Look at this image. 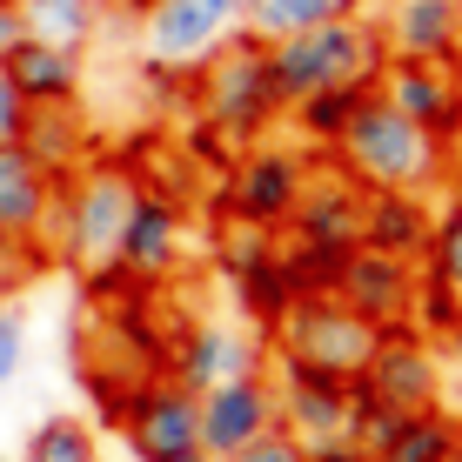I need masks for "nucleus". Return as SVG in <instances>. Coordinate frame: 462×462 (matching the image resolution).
<instances>
[{"instance_id":"18","label":"nucleus","mask_w":462,"mask_h":462,"mask_svg":"<svg viewBox=\"0 0 462 462\" xmlns=\"http://www.w3.org/2000/svg\"><path fill=\"white\" fill-rule=\"evenodd\" d=\"M429 221H436V215L422 208V195H402V188L362 195V248L416 262V254L429 248Z\"/></svg>"},{"instance_id":"14","label":"nucleus","mask_w":462,"mask_h":462,"mask_svg":"<svg viewBox=\"0 0 462 462\" xmlns=\"http://www.w3.org/2000/svg\"><path fill=\"white\" fill-rule=\"evenodd\" d=\"M375 94L395 107V115H409L416 127H429V134H449V115H456V74L442 68V60H389V68L375 74Z\"/></svg>"},{"instance_id":"7","label":"nucleus","mask_w":462,"mask_h":462,"mask_svg":"<svg viewBox=\"0 0 462 462\" xmlns=\"http://www.w3.org/2000/svg\"><path fill=\"white\" fill-rule=\"evenodd\" d=\"M416 262H402V254H375V248H348L336 282H328V295L348 301V309L362 315V322L375 328H409V315H416Z\"/></svg>"},{"instance_id":"27","label":"nucleus","mask_w":462,"mask_h":462,"mask_svg":"<svg viewBox=\"0 0 462 462\" xmlns=\"http://www.w3.org/2000/svg\"><path fill=\"white\" fill-rule=\"evenodd\" d=\"M362 94H369V88H322V94H309V101H295L289 115L301 121V134H309V141H336L342 121L362 107Z\"/></svg>"},{"instance_id":"29","label":"nucleus","mask_w":462,"mask_h":462,"mask_svg":"<svg viewBox=\"0 0 462 462\" xmlns=\"http://www.w3.org/2000/svg\"><path fill=\"white\" fill-rule=\"evenodd\" d=\"M34 268H41V254L21 242V235H7L0 228V301H7L21 282H34Z\"/></svg>"},{"instance_id":"9","label":"nucleus","mask_w":462,"mask_h":462,"mask_svg":"<svg viewBox=\"0 0 462 462\" xmlns=\"http://www.w3.org/2000/svg\"><path fill=\"white\" fill-rule=\"evenodd\" d=\"M275 416L295 442H336L348 436V416H356V382L322 375V369H301V362H282L275 382Z\"/></svg>"},{"instance_id":"10","label":"nucleus","mask_w":462,"mask_h":462,"mask_svg":"<svg viewBox=\"0 0 462 462\" xmlns=\"http://www.w3.org/2000/svg\"><path fill=\"white\" fill-rule=\"evenodd\" d=\"M301 188H309V168H301V154L289 148H254L242 174H235V188H228V208L242 228H289V215H295V201H301Z\"/></svg>"},{"instance_id":"15","label":"nucleus","mask_w":462,"mask_h":462,"mask_svg":"<svg viewBox=\"0 0 462 462\" xmlns=\"http://www.w3.org/2000/svg\"><path fill=\"white\" fill-rule=\"evenodd\" d=\"M228 14L215 7V0H154L148 7V47L154 60H168V68H181V60H208L221 41H228Z\"/></svg>"},{"instance_id":"2","label":"nucleus","mask_w":462,"mask_h":462,"mask_svg":"<svg viewBox=\"0 0 462 462\" xmlns=\"http://www.w3.org/2000/svg\"><path fill=\"white\" fill-rule=\"evenodd\" d=\"M336 148L342 174L362 188V195H382V188H402V195H416L429 174L442 168V148L429 127H416L409 115H395L389 101L369 88L362 94V107L342 121V134L328 141Z\"/></svg>"},{"instance_id":"22","label":"nucleus","mask_w":462,"mask_h":462,"mask_svg":"<svg viewBox=\"0 0 462 462\" xmlns=\"http://www.w3.org/2000/svg\"><path fill=\"white\" fill-rule=\"evenodd\" d=\"M242 369H254V362H248V348L235 336H221V328H195L188 348H181V362H174V382L201 395V389H215L221 375H242Z\"/></svg>"},{"instance_id":"34","label":"nucleus","mask_w":462,"mask_h":462,"mask_svg":"<svg viewBox=\"0 0 462 462\" xmlns=\"http://www.w3.org/2000/svg\"><path fill=\"white\" fill-rule=\"evenodd\" d=\"M449 356L462 362V309H456V322H449Z\"/></svg>"},{"instance_id":"13","label":"nucleus","mask_w":462,"mask_h":462,"mask_svg":"<svg viewBox=\"0 0 462 462\" xmlns=\"http://www.w3.org/2000/svg\"><path fill=\"white\" fill-rule=\"evenodd\" d=\"M289 228H295L301 248H322V254L362 248V188L356 181H309Z\"/></svg>"},{"instance_id":"5","label":"nucleus","mask_w":462,"mask_h":462,"mask_svg":"<svg viewBox=\"0 0 462 462\" xmlns=\"http://www.w3.org/2000/svg\"><path fill=\"white\" fill-rule=\"evenodd\" d=\"M195 409H201V449H208L215 462H228L235 449H248V442H262L268 429H282L275 416V382L268 375H221L215 389H201L195 395Z\"/></svg>"},{"instance_id":"31","label":"nucleus","mask_w":462,"mask_h":462,"mask_svg":"<svg viewBox=\"0 0 462 462\" xmlns=\"http://www.w3.org/2000/svg\"><path fill=\"white\" fill-rule=\"evenodd\" d=\"M21 121H27V101L14 94L7 74H0V141H21Z\"/></svg>"},{"instance_id":"6","label":"nucleus","mask_w":462,"mask_h":462,"mask_svg":"<svg viewBox=\"0 0 462 462\" xmlns=\"http://www.w3.org/2000/svg\"><path fill=\"white\" fill-rule=\"evenodd\" d=\"M356 395H369L375 409H402V416L436 409V395H442L436 348H422L409 328H382L375 356L362 362V375H356Z\"/></svg>"},{"instance_id":"16","label":"nucleus","mask_w":462,"mask_h":462,"mask_svg":"<svg viewBox=\"0 0 462 462\" xmlns=\"http://www.w3.org/2000/svg\"><path fill=\"white\" fill-rule=\"evenodd\" d=\"M174 262H181V208L162 201V195H134V215L121 228L115 268H127L134 282H162Z\"/></svg>"},{"instance_id":"28","label":"nucleus","mask_w":462,"mask_h":462,"mask_svg":"<svg viewBox=\"0 0 462 462\" xmlns=\"http://www.w3.org/2000/svg\"><path fill=\"white\" fill-rule=\"evenodd\" d=\"M21 362H27V315L14 301H0V389L21 375Z\"/></svg>"},{"instance_id":"8","label":"nucleus","mask_w":462,"mask_h":462,"mask_svg":"<svg viewBox=\"0 0 462 462\" xmlns=\"http://www.w3.org/2000/svg\"><path fill=\"white\" fill-rule=\"evenodd\" d=\"M68 195H74V248H68V262H81V268H94V275H107L141 188L127 181L121 168H94V174H81V181H68Z\"/></svg>"},{"instance_id":"21","label":"nucleus","mask_w":462,"mask_h":462,"mask_svg":"<svg viewBox=\"0 0 462 462\" xmlns=\"http://www.w3.org/2000/svg\"><path fill=\"white\" fill-rule=\"evenodd\" d=\"M342 14H362V0H248L242 27L254 41H282V34H301V27L342 21Z\"/></svg>"},{"instance_id":"17","label":"nucleus","mask_w":462,"mask_h":462,"mask_svg":"<svg viewBox=\"0 0 462 462\" xmlns=\"http://www.w3.org/2000/svg\"><path fill=\"white\" fill-rule=\"evenodd\" d=\"M0 74L14 81V94L27 107H74V94H81V54L54 47V41H34V34L0 60Z\"/></svg>"},{"instance_id":"4","label":"nucleus","mask_w":462,"mask_h":462,"mask_svg":"<svg viewBox=\"0 0 462 462\" xmlns=\"http://www.w3.org/2000/svg\"><path fill=\"white\" fill-rule=\"evenodd\" d=\"M201 107H208V121H215L228 141H254L268 121L282 115V107H275V88H268V68H262V41H254V34L221 41L215 54H208V74H201Z\"/></svg>"},{"instance_id":"1","label":"nucleus","mask_w":462,"mask_h":462,"mask_svg":"<svg viewBox=\"0 0 462 462\" xmlns=\"http://www.w3.org/2000/svg\"><path fill=\"white\" fill-rule=\"evenodd\" d=\"M262 68H268V88H275V107H295V101H309V94H322V88H375L382 34L362 14H342V21L262 41Z\"/></svg>"},{"instance_id":"35","label":"nucleus","mask_w":462,"mask_h":462,"mask_svg":"<svg viewBox=\"0 0 462 462\" xmlns=\"http://www.w3.org/2000/svg\"><path fill=\"white\" fill-rule=\"evenodd\" d=\"M162 462H215L208 449H181V456H162Z\"/></svg>"},{"instance_id":"32","label":"nucleus","mask_w":462,"mask_h":462,"mask_svg":"<svg viewBox=\"0 0 462 462\" xmlns=\"http://www.w3.org/2000/svg\"><path fill=\"white\" fill-rule=\"evenodd\" d=\"M21 41H27V14H21V0H0V60H7Z\"/></svg>"},{"instance_id":"11","label":"nucleus","mask_w":462,"mask_h":462,"mask_svg":"<svg viewBox=\"0 0 462 462\" xmlns=\"http://www.w3.org/2000/svg\"><path fill=\"white\" fill-rule=\"evenodd\" d=\"M127 449L141 462H162V456H181V449H201V409H195V389L181 382H154L148 395L127 402Z\"/></svg>"},{"instance_id":"3","label":"nucleus","mask_w":462,"mask_h":462,"mask_svg":"<svg viewBox=\"0 0 462 462\" xmlns=\"http://www.w3.org/2000/svg\"><path fill=\"white\" fill-rule=\"evenodd\" d=\"M275 336H282V362H301V369H322V375H342L356 382L362 362L375 356V322H362L348 301L336 295H295L289 309L275 315Z\"/></svg>"},{"instance_id":"23","label":"nucleus","mask_w":462,"mask_h":462,"mask_svg":"<svg viewBox=\"0 0 462 462\" xmlns=\"http://www.w3.org/2000/svg\"><path fill=\"white\" fill-rule=\"evenodd\" d=\"M369 462H456V422L442 409H416Z\"/></svg>"},{"instance_id":"36","label":"nucleus","mask_w":462,"mask_h":462,"mask_svg":"<svg viewBox=\"0 0 462 462\" xmlns=\"http://www.w3.org/2000/svg\"><path fill=\"white\" fill-rule=\"evenodd\" d=\"M215 7L228 14V21H242V7H248V0H215Z\"/></svg>"},{"instance_id":"37","label":"nucleus","mask_w":462,"mask_h":462,"mask_svg":"<svg viewBox=\"0 0 462 462\" xmlns=\"http://www.w3.org/2000/svg\"><path fill=\"white\" fill-rule=\"evenodd\" d=\"M0 462H7V456H0Z\"/></svg>"},{"instance_id":"25","label":"nucleus","mask_w":462,"mask_h":462,"mask_svg":"<svg viewBox=\"0 0 462 462\" xmlns=\"http://www.w3.org/2000/svg\"><path fill=\"white\" fill-rule=\"evenodd\" d=\"M422 254H429V289L449 295L456 309H462V195L429 221V248Z\"/></svg>"},{"instance_id":"19","label":"nucleus","mask_w":462,"mask_h":462,"mask_svg":"<svg viewBox=\"0 0 462 462\" xmlns=\"http://www.w3.org/2000/svg\"><path fill=\"white\" fill-rule=\"evenodd\" d=\"M47 195H54V174H47L21 141H0V228L27 242V235L41 228Z\"/></svg>"},{"instance_id":"12","label":"nucleus","mask_w":462,"mask_h":462,"mask_svg":"<svg viewBox=\"0 0 462 462\" xmlns=\"http://www.w3.org/2000/svg\"><path fill=\"white\" fill-rule=\"evenodd\" d=\"M375 34L395 60H442L449 68L462 47V0H389Z\"/></svg>"},{"instance_id":"24","label":"nucleus","mask_w":462,"mask_h":462,"mask_svg":"<svg viewBox=\"0 0 462 462\" xmlns=\"http://www.w3.org/2000/svg\"><path fill=\"white\" fill-rule=\"evenodd\" d=\"M21 14H27V34L34 41H54V47H74V54H81L101 0H21Z\"/></svg>"},{"instance_id":"20","label":"nucleus","mask_w":462,"mask_h":462,"mask_svg":"<svg viewBox=\"0 0 462 462\" xmlns=\"http://www.w3.org/2000/svg\"><path fill=\"white\" fill-rule=\"evenodd\" d=\"M21 148L60 181V174H74V162L88 154V127H81V115H74V107H27Z\"/></svg>"},{"instance_id":"26","label":"nucleus","mask_w":462,"mask_h":462,"mask_svg":"<svg viewBox=\"0 0 462 462\" xmlns=\"http://www.w3.org/2000/svg\"><path fill=\"white\" fill-rule=\"evenodd\" d=\"M21 462H101V442H94V429L81 416H54L27 436Z\"/></svg>"},{"instance_id":"33","label":"nucleus","mask_w":462,"mask_h":462,"mask_svg":"<svg viewBox=\"0 0 462 462\" xmlns=\"http://www.w3.org/2000/svg\"><path fill=\"white\" fill-rule=\"evenodd\" d=\"M309 462H369V456H362L348 436H336V442H315V449H309Z\"/></svg>"},{"instance_id":"30","label":"nucleus","mask_w":462,"mask_h":462,"mask_svg":"<svg viewBox=\"0 0 462 462\" xmlns=\"http://www.w3.org/2000/svg\"><path fill=\"white\" fill-rule=\"evenodd\" d=\"M228 462H309V442H295L289 429H268L262 442H248V449H235Z\"/></svg>"}]
</instances>
